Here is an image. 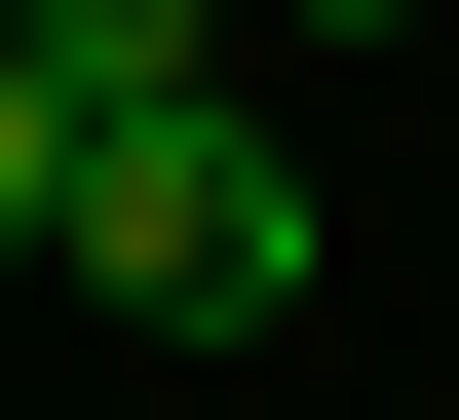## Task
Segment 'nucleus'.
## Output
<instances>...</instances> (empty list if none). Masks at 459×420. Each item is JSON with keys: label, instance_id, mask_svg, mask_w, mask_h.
<instances>
[{"label": "nucleus", "instance_id": "nucleus-1", "mask_svg": "<svg viewBox=\"0 0 459 420\" xmlns=\"http://www.w3.org/2000/svg\"><path fill=\"white\" fill-rule=\"evenodd\" d=\"M77 268H115L153 344H268V306H307V153H268V115H115Z\"/></svg>", "mask_w": 459, "mask_h": 420}, {"label": "nucleus", "instance_id": "nucleus-2", "mask_svg": "<svg viewBox=\"0 0 459 420\" xmlns=\"http://www.w3.org/2000/svg\"><path fill=\"white\" fill-rule=\"evenodd\" d=\"M0 39H39L77 115H230V0H0Z\"/></svg>", "mask_w": 459, "mask_h": 420}, {"label": "nucleus", "instance_id": "nucleus-3", "mask_svg": "<svg viewBox=\"0 0 459 420\" xmlns=\"http://www.w3.org/2000/svg\"><path fill=\"white\" fill-rule=\"evenodd\" d=\"M77 192H115V115L39 77V39H0V268H77Z\"/></svg>", "mask_w": 459, "mask_h": 420}, {"label": "nucleus", "instance_id": "nucleus-4", "mask_svg": "<svg viewBox=\"0 0 459 420\" xmlns=\"http://www.w3.org/2000/svg\"><path fill=\"white\" fill-rule=\"evenodd\" d=\"M268 39H421V0H268Z\"/></svg>", "mask_w": 459, "mask_h": 420}]
</instances>
